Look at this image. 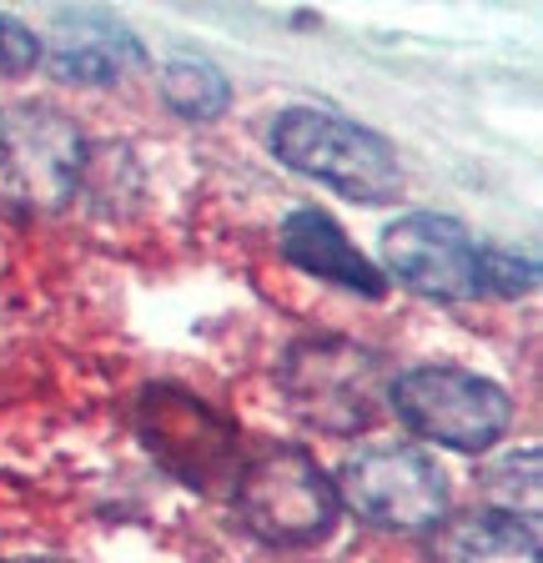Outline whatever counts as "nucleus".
Returning a JSON list of instances; mask_svg holds the SVG:
<instances>
[{
    "label": "nucleus",
    "mask_w": 543,
    "mask_h": 563,
    "mask_svg": "<svg viewBox=\"0 0 543 563\" xmlns=\"http://www.w3.org/2000/svg\"><path fill=\"white\" fill-rule=\"evenodd\" d=\"M272 156L292 166L297 176H312L328 191L363 207H388L402 191V166L398 152L378 131L357 126V121L337 117V111H318V106H292L272 121Z\"/></svg>",
    "instance_id": "f257e3e1"
},
{
    "label": "nucleus",
    "mask_w": 543,
    "mask_h": 563,
    "mask_svg": "<svg viewBox=\"0 0 543 563\" xmlns=\"http://www.w3.org/2000/svg\"><path fill=\"white\" fill-rule=\"evenodd\" d=\"M236 518L257 533L262 543L277 549H308L322 543L343 518L337 483L328 478L308 448H262L257 457L242 463L232 483Z\"/></svg>",
    "instance_id": "f03ea898"
},
{
    "label": "nucleus",
    "mask_w": 543,
    "mask_h": 563,
    "mask_svg": "<svg viewBox=\"0 0 543 563\" xmlns=\"http://www.w3.org/2000/svg\"><path fill=\"white\" fill-rule=\"evenodd\" d=\"M388 398L418 438L453 453H488L513 422L503 387L463 367H413L388 387Z\"/></svg>",
    "instance_id": "7ed1b4c3"
},
{
    "label": "nucleus",
    "mask_w": 543,
    "mask_h": 563,
    "mask_svg": "<svg viewBox=\"0 0 543 563\" xmlns=\"http://www.w3.org/2000/svg\"><path fill=\"white\" fill-rule=\"evenodd\" d=\"M337 504L388 533H428L448 518V478L423 448H367L337 473Z\"/></svg>",
    "instance_id": "20e7f679"
},
{
    "label": "nucleus",
    "mask_w": 543,
    "mask_h": 563,
    "mask_svg": "<svg viewBox=\"0 0 543 563\" xmlns=\"http://www.w3.org/2000/svg\"><path fill=\"white\" fill-rule=\"evenodd\" d=\"M282 387L297 418L318 422L322 433H363L383 393L378 357L343 338L297 342L282 363Z\"/></svg>",
    "instance_id": "39448f33"
},
{
    "label": "nucleus",
    "mask_w": 543,
    "mask_h": 563,
    "mask_svg": "<svg viewBox=\"0 0 543 563\" xmlns=\"http://www.w3.org/2000/svg\"><path fill=\"white\" fill-rule=\"evenodd\" d=\"M86 141L51 106H0V197L15 207H66L81 181Z\"/></svg>",
    "instance_id": "423d86ee"
},
{
    "label": "nucleus",
    "mask_w": 543,
    "mask_h": 563,
    "mask_svg": "<svg viewBox=\"0 0 543 563\" xmlns=\"http://www.w3.org/2000/svg\"><path fill=\"white\" fill-rule=\"evenodd\" d=\"M478 257L484 246L468 236V227L437 211H413L383 232V262L388 272L418 297H437V302H468L484 297L478 287Z\"/></svg>",
    "instance_id": "0eeeda50"
},
{
    "label": "nucleus",
    "mask_w": 543,
    "mask_h": 563,
    "mask_svg": "<svg viewBox=\"0 0 543 563\" xmlns=\"http://www.w3.org/2000/svg\"><path fill=\"white\" fill-rule=\"evenodd\" d=\"M142 438L152 457L197 488L217 483L236 457V428L181 387H152L142 398Z\"/></svg>",
    "instance_id": "6e6552de"
},
{
    "label": "nucleus",
    "mask_w": 543,
    "mask_h": 563,
    "mask_svg": "<svg viewBox=\"0 0 543 563\" xmlns=\"http://www.w3.org/2000/svg\"><path fill=\"white\" fill-rule=\"evenodd\" d=\"M282 257L292 262L297 272H308V277H318V282H332V287H343V292H357V297H367V302H378V297L388 292L383 267H373L353 246V236L318 207L287 211Z\"/></svg>",
    "instance_id": "1a4fd4ad"
},
{
    "label": "nucleus",
    "mask_w": 543,
    "mask_h": 563,
    "mask_svg": "<svg viewBox=\"0 0 543 563\" xmlns=\"http://www.w3.org/2000/svg\"><path fill=\"white\" fill-rule=\"evenodd\" d=\"M41 60L66 86H111L121 70L142 60V46L111 15H76V21L66 15L60 21V41Z\"/></svg>",
    "instance_id": "9d476101"
},
{
    "label": "nucleus",
    "mask_w": 543,
    "mask_h": 563,
    "mask_svg": "<svg viewBox=\"0 0 543 563\" xmlns=\"http://www.w3.org/2000/svg\"><path fill=\"white\" fill-rule=\"evenodd\" d=\"M428 563H539V528L503 508H473L437 523Z\"/></svg>",
    "instance_id": "9b49d317"
},
{
    "label": "nucleus",
    "mask_w": 543,
    "mask_h": 563,
    "mask_svg": "<svg viewBox=\"0 0 543 563\" xmlns=\"http://www.w3.org/2000/svg\"><path fill=\"white\" fill-rule=\"evenodd\" d=\"M162 101L177 111L181 121H207L226 117V106H232V81H226L222 70L212 60L201 56H171L162 66Z\"/></svg>",
    "instance_id": "f8f14e48"
},
{
    "label": "nucleus",
    "mask_w": 543,
    "mask_h": 563,
    "mask_svg": "<svg viewBox=\"0 0 543 563\" xmlns=\"http://www.w3.org/2000/svg\"><path fill=\"white\" fill-rule=\"evenodd\" d=\"M488 493H494L488 508H503V514H519V493H523V508L533 514V508H539V453L529 448V453L503 457V463L488 473Z\"/></svg>",
    "instance_id": "ddd939ff"
},
{
    "label": "nucleus",
    "mask_w": 543,
    "mask_h": 563,
    "mask_svg": "<svg viewBox=\"0 0 543 563\" xmlns=\"http://www.w3.org/2000/svg\"><path fill=\"white\" fill-rule=\"evenodd\" d=\"M478 287H484V297H529L533 287H539V262L498 252V246H484V257H478Z\"/></svg>",
    "instance_id": "4468645a"
},
{
    "label": "nucleus",
    "mask_w": 543,
    "mask_h": 563,
    "mask_svg": "<svg viewBox=\"0 0 543 563\" xmlns=\"http://www.w3.org/2000/svg\"><path fill=\"white\" fill-rule=\"evenodd\" d=\"M41 41H36V31H25L15 15H0V70L5 76H21V70H31V66H41Z\"/></svg>",
    "instance_id": "2eb2a0df"
},
{
    "label": "nucleus",
    "mask_w": 543,
    "mask_h": 563,
    "mask_svg": "<svg viewBox=\"0 0 543 563\" xmlns=\"http://www.w3.org/2000/svg\"><path fill=\"white\" fill-rule=\"evenodd\" d=\"M15 563H60V559H15Z\"/></svg>",
    "instance_id": "dca6fc26"
}]
</instances>
